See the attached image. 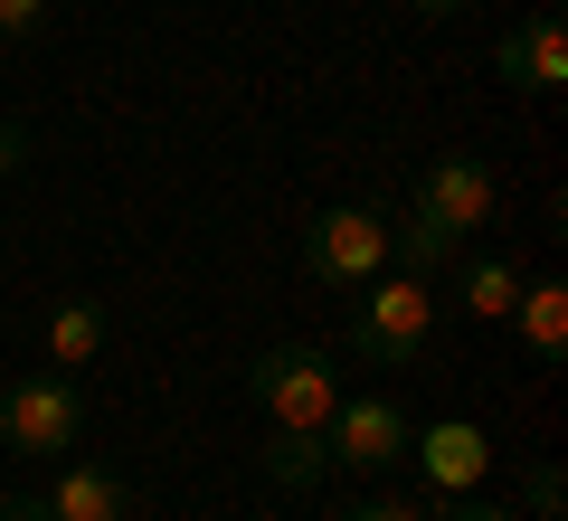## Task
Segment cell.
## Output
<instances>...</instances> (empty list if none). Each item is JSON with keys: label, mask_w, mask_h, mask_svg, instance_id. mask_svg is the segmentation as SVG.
<instances>
[{"label": "cell", "mask_w": 568, "mask_h": 521, "mask_svg": "<svg viewBox=\"0 0 568 521\" xmlns=\"http://www.w3.org/2000/svg\"><path fill=\"white\" fill-rule=\"evenodd\" d=\"M246 389H256V408L275 427H313V437H323L332 408H342V380H332V361L313 351V341H275V351H256Z\"/></svg>", "instance_id": "3957f363"}, {"label": "cell", "mask_w": 568, "mask_h": 521, "mask_svg": "<svg viewBox=\"0 0 568 521\" xmlns=\"http://www.w3.org/2000/svg\"><path fill=\"white\" fill-rule=\"evenodd\" d=\"M95 351H104V303L67 294L58 313H48V361H58V370H77V361H95Z\"/></svg>", "instance_id": "8fae6325"}, {"label": "cell", "mask_w": 568, "mask_h": 521, "mask_svg": "<svg viewBox=\"0 0 568 521\" xmlns=\"http://www.w3.org/2000/svg\"><path fill=\"white\" fill-rule=\"evenodd\" d=\"M407 455H417V474L436 483V493H474L484 464H493V445H484V427H474V418H436L426 437H407Z\"/></svg>", "instance_id": "ba28073f"}, {"label": "cell", "mask_w": 568, "mask_h": 521, "mask_svg": "<svg viewBox=\"0 0 568 521\" xmlns=\"http://www.w3.org/2000/svg\"><path fill=\"white\" fill-rule=\"evenodd\" d=\"M436 521H511L503 502H455V512H436Z\"/></svg>", "instance_id": "ac0fdd59"}, {"label": "cell", "mask_w": 568, "mask_h": 521, "mask_svg": "<svg viewBox=\"0 0 568 521\" xmlns=\"http://www.w3.org/2000/svg\"><path fill=\"white\" fill-rule=\"evenodd\" d=\"M77 427H85V399H77V380H20L10 399H0V445L10 455H67L77 445Z\"/></svg>", "instance_id": "5b68a950"}, {"label": "cell", "mask_w": 568, "mask_h": 521, "mask_svg": "<svg viewBox=\"0 0 568 521\" xmlns=\"http://www.w3.org/2000/svg\"><path fill=\"white\" fill-rule=\"evenodd\" d=\"M559 493H568V483H559V464H530V512H540V521H559Z\"/></svg>", "instance_id": "5bb4252c"}, {"label": "cell", "mask_w": 568, "mask_h": 521, "mask_svg": "<svg viewBox=\"0 0 568 521\" xmlns=\"http://www.w3.org/2000/svg\"><path fill=\"white\" fill-rule=\"evenodd\" d=\"M20 152H29V142H20V123H0V181L20 171Z\"/></svg>", "instance_id": "d6986e66"}, {"label": "cell", "mask_w": 568, "mask_h": 521, "mask_svg": "<svg viewBox=\"0 0 568 521\" xmlns=\"http://www.w3.org/2000/svg\"><path fill=\"white\" fill-rule=\"evenodd\" d=\"M426 322H436V294L426 275H369L361 303H351V351L379 370H407L426 351Z\"/></svg>", "instance_id": "7a4b0ae2"}, {"label": "cell", "mask_w": 568, "mask_h": 521, "mask_svg": "<svg viewBox=\"0 0 568 521\" xmlns=\"http://www.w3.org/2000/svg\"><path fill=\"white\" fill-rule=\"evenodd\" d=\"M511 294H521V275H511V257H465V313L503 322Z\"/></svg>", "instance_id": "4fadbf2b"}, {"label": "cell", "mask_w": 568, "mask_h": 521, "mask_svg": "<svg viewBox=\"0 0 568 521\" xmlns=\"http://www.w3.org/2000/svg\"><path fill=\"white\" fill-rule=\"evenodd\" d=\"M323 474H332V445L313 437V427H275V445H265V483H284V493H313Z\"/></svg>", "instance_id": "30bf717a"}, {"label": "cell", "mask_w": 568, "mask_h": 521, "mask_svg": "<svg viewBox=\"0 0 568 521\" xmlns=\"http://www.w3.org/2000/svg\"><path fill=\"white\" fill-rule=\"evenodd\" d=\"M417 10H426V20H455V10H465V0H417Z\"/></svg>", "instance_id": "ffe728a7"}, {"label": "cell", "mask_w": 568, "mask_h": 521, "mask_svg": "<svg viewBox=\"0 0 568 521\" xmlns=\"http://www.w3.org/2000/svg\"><path fill=\"white\" fill-rule=\"evenodd\" d=\"M493 67H503V86H521V96H559V86H568V29H559V10H530L521 29H503Z\"/></svg>", "instance_id": "8992f818"}, {"label": "cell", "mask_w": 568, "mask_h": 521, "mask_svg": "<svg viewBox=\"0 0 568 521\" xmlns=\"http://www.w3.org/2000/svg\"><path fill=\"white\" fill-rule=\"evenodd\" d=\"M48 20V0H0V39H29Z\"/></svg>", "instance_id": "9a60e30c"}, {"label": "cell", "mask_w": 568, "mask_h": 521, "mask_svg": "<svg viewBox=\"0 0 568 521\" xmlns=\"http://www.w3.org/2000/svg\"><path fill=\"white\" fill-rule=\"evenodd\" d=\"M511 313H521V341H530V351L559 361V341H568V294H559V284H521Z\"/></svg>", "instance_id": "7c38bea8"}, {"label": "cell", "mask_w": 568, "mask_h": 521, "mask_svg": "<svg viewBox=\"0 0 568 521\" xmlns=\"http://www.w3.org/2000/svg\"><path fill=\"white\" fill-rule=\"evenodd\" d=\"M407 437H417V427H407L388 399H342V408H332V464H361V474H388V464L407 455Z\"/></svg>", "instance_id": "52a82bcc"}, {"label": "cell", "mask_w": 568, "mask_h": 521, "mask_svg": "<svg viewBox=\"0 0 568 521\" xmlns=\"http://www.w3.org/2000/svg\"><path fill=\"white\" fill-rule=\"evenodd\" d=\"M342 521H436L426 502H361V512H342Z\"/></svg>", "instance_id": "2e32d148"}, {"label": "cell", "mask_w": 568, "mask_h": 521, "mask_svg": "<svg viewBox=\"0 0 568 521\" xmlns=\"http://www.w3.org/2000/svg\"><path fill=\"white\" fill-rule=\"evenodd\" d=\"M304 265L323 284H342V294H361L369 275H388V228L379 209H323V219L304 228Z\"/></svg>", "instance_id": "277c9868"}, {"label": "cell", "mask_w": 568, "mask_h": 521, "mask_svg": "<svg viewBox=\"0 0 568 521\" xmlns=\"http://www.w3.org/2000/svg\"><path fill=\"white\" fill-rule=\"evenodd\" d=\"M484 219H493V161L484 152H436L417 171V200H407L398 275H436V265H455Z\"/></svg>", "instance_id": "6da1fadb"}, {"label": "cell", "mask_w": 568, "mask_h": 521, "mask_svg": "<svg viewBox=\"0 0 568 521\" xmlns=\"http://www.w3.org/2000/svg\"><path fill=\"white\" fill-rule=\"evenodd\" d=\"M0 521H58V512H48V493H10V502H0Z\"/></svg>", "instance_id": "e0dca14e"}, {"label": "cell", "mask_w": 568, "mask_h": 521, "mask_svg": "<svg viewBox=\"0 0 568 521\" xmlns=\"http://www.w3.org/2000/svg\"><path fill=\"white\" fill-rule=\"evenodd\" d=\"M48 512L58 521H133V483L104 474V464H67L58 493H48Z\"/></svg>", "instance_id": "9c48e42d"}]
</instances>
